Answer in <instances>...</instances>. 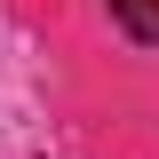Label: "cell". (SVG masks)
I'll return each instance as SVG.
<instances>
[{
  "instance_id": "obj_1",
  "label": "cell",
  "mask_w": 159,
  "mask_h": 159,
  "mask_svg": "<svg viewBox=\"0 0 159 159\" xmlns=\"http://www.w3.org/2000/svg\"><path fill=\"white\" fill-rule=\"evenodd\" d=\"M111 24L135 48H159V0H111Z\"/></svg>"
}]
</instances>
